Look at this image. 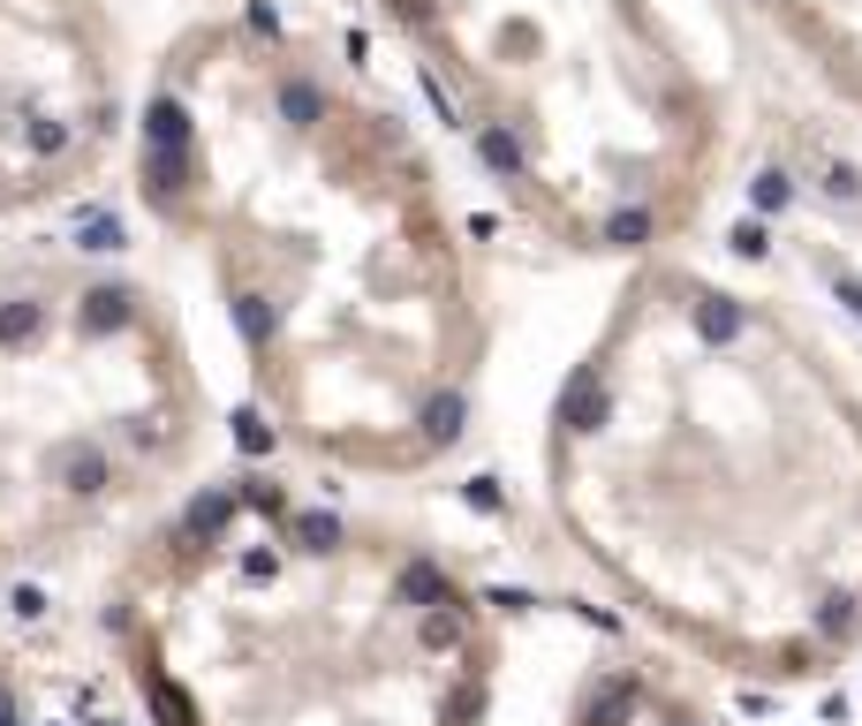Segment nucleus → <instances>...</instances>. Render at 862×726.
Listing matches in <instances>:
<instances>
[{
    "label": "nucleus",
    "instance_id": "obj_1",
    "mask_svg": "<svg viewBox=\"0 0 862 726\" xmlns=\"http://www.w3.org/2000/svg\"><path fill=\"white\" fill-rule=\"evenodd\" d=\"M235 508H243V492H235V484H213V492H197V500L182 508L174 538H182V545H219V530L235 522Z\"/></svg>",
    "mask_w": 862,
    "mask_h": 726
},
{
    "label": "nucleus",
    "instance_id": "obj_2",
    "mask_svg": "<svg viewBox=\"0 0 862 726\" xmlns=\"http://www.w3.org/2000/svg\"><path fill=\"white\" fill-rule=\"evenodd\" d=\"M53 477H61V492H76V500H99V492L114 484V462H106L91 439H69V447L53 454Z\"/></svg>",
    "mask_w": 862,
    "mask_h": 726
},
{
    "label": "nucleus",
    "instance_id": "obj_3",
    "mask_svg": "<svg viewBox=\"0 0 862 726\" xmlns=\"http://www.w3.org/2000/svg\"><path fill=\"white\" fill-rule=\"evenodd\" d=\"M136 296L122 288V280H99V288H84V310H76V326L84 334H114V326H130Z\"/></svg>",
    "mask_w": 862,
    "mask_h": 726
},
{
    "label": "nucleus",
    "instance_id": "obj_4",
    "mask_svg": "<svg viewBox=\"0 0 862 726\" xmlns=\"http://www.w3.org/2000/svg\"><path fill=\"white\" fill-rule=\"evenodd\" d=\"M561 425H567V431H598V425H605V386H598V371H575V386H567V401H561Z\"/></svg>",
    "mask_w": 862,
    "mask_h": 726
},
{
    "label": "nucleus",
    "instance_id": "obj_5",
    "mask_svg": "<svg viewBox=\"0 0 862 726\" xmlns=\"http://www.w3.org/2000/svg\"><path fill=\"white\" fill-rule=\"evenodd\" d=\"M144 144H160V152H189V106H182V99H152V114H144Z\"/></svg>",
    "mask_w": 862,
    "mask_h": 726
},
{
    "label": "nucleus",
    "instance_id": "obj_6",
    "mask_svg": "<svg viewBox=\"0 0 862 726\" xmlns=\"http://www.w3.org/2000/svg\"><path fill=\"white\" fill-rule=\"evenodd\" d=\"M39 334H45V303H39V296L0 303V348H31Z\"/></svg>",
    "mask_w": 862,
    "mask_h": 726
},
{
    "label": "nucleus",
    "instance_id": "obj_7",
    "mask_svg": "<svg viewBox=\"0 0 862 726\" xmlns=\"http://www.w3.org/2000/svg\"><path fill=\"white\" fill-rule=\"evenodd\" d=\"M341 545V514L333 508H302L296 514V553H333Z\"/></svg>",
    "mask_w": 862,
    "mask_h": 726
},
{
    "label": "nucleus",
    "instance_id": "obj_8",
    "mask_svg": "<svg viewBox=\"0 0 862 726\" xmlns=\"http://www.w3.org/2000/svg\"><path fill=\"white\" fill-rule=\"evenodd\" d=\"M462 417H470V401H462L454 386H447V393H431V401H424V439H431V447H447V439L462 431Z\"/></svg>",
    "mask_w": 862,
    "mask_h": 726
},
{
    "label": "nucleus",
    "instance_id": "obj_9",
    "mask_svg": "<svg viewBox=\"0 0 862 726\" xmlns=\"http://www.w3.org/2000/svg\"><path fill=\"white\" fill-rule=\"evenodd\" d=\"M273 326H280V310H273L265 296H235V334H243L250 348L273 341Z\"/></svg>",
    "mask_w": 862,
    "mask_h": 726
},
{
    "label": "nucleus",
    "instance_id": "obj_10",
    "mask_svg": "<svg viewBox=\"0 0 862 726\" xmlns=\"http://www.w3.org/2000/svg\"><path fill=\"white\" fill-rule=\"evenodd\" d=\"M280 114H288L296 129H310L318 114H326V91L310 84V76H288V84H280Z\"/></svg>",
    "mask_w": 862,
    "mask_h": 726
},
{
    "label": "nucleus",
    "instance_id": "obj_11",
    "mask_svg": "<svg viewBox=\"0 0 862 726\" xmlns=\"http://www.w3.org/2000/svg\"><path fill=\"white\" fill-rule=\"evenodd\" d=\"M122 243H130V235H122V219L114 213H91L84 227H76V250L84 257H106V250H122Z\"/></svg>",
    "mask_w": 862,
    "mask_h": 726
},
{
    "label": "nucleus",
    "instance_id": "obj_12",
    "mask_svg": "<svg viewBox=\"0 0 862 726\" xmlns=\"http://www.w3.org/2000/svg\"><path fill=\"white\" fill-rule=\"evenodd\" d=\"M401 599H409V605H447V575H439L431 560L401 567Z\"/></svg>",
    "mask_w": 862,
    "mask_h": 726
},
{
    "label": "nucleus",
    "instance_id": "obj_13",
    "mask_svg": "<svg viewBox=\"0 0 862 726\" xmlns=\"http://www.w3.org/2000/svg\"><path fill=\"white\" fill-rule=\"evenodd\" d=\"M144 174H152V197L167 205L174 190H182V152H160V144H152V160H144Z\"/></svg>",
    "mask_w": 862,
    "mask_h": 726
},
{
    "label": "nucleus",
    "instance_id": "obj_14",
    "mask_svg": "<svg viewBox=\"0 0 862 726\" xmlns=\"http://www.w3.org/2000/svg\"><path fill=\"white\" fill-rule=\"evenodd\" d=\"M476 152H484L500 174H522V152H515V136H507V129H476Z\"/></svg>",
    "mask_w": 862,
    "mask_h": 726
},
{
    "label": "nucleus",
    "instance_id": "obj_15",
    "mask_svg": "<svg viewBox=\"0 0 862 726\" xmlns=\"http://www.w3.org/2000/svg\"><path fill=\"white\" fill-rule=\"evenodd\" d=\"M227 425H235V447H243V454H265V447H273V431H265L258 409H235Z\"/></svg>",
    "mask_w": 862,
    "mask_h": 726
},
{
    "label": "nucleus",
    "instance_id": "obj_16",
    "mask_svg": "<svg viewBox=\"0 0 862 726\" xmlns=\"http://www.w3.org/2000/svg\"><path fill=\"white\" fill-rule=\"evenodd\" d=\"M696 326H704V334H711V341H727L733 326H741V310H733L727 296H711V303H704V310H696Z\"/></svg>",
    "mask_w": 862,
    "mask_h": 726
},
{
    "label": "nucleus",
    "instance_id": "obj_17",
    "mask_svg": "<svg viewBox=\"0 0 862 726\" xmlns=\"http://www.w3.org/2000/svg\"><path fill=\"white\" fill-rule=\"evenodd\" d=\"M644 235H650V213H613L605 219V243H620V250H636Z\"/></svg>",
    "mask_w": 862,
    "mask_h": 726
},
{
    "label": "nucleus",
    "instance_id": "obj_18",
    "mask_svg": "<svg viewBox=\"0 0 862 726\" xmlns=\"http://www.w3.org/2000/svg\"><path fill=\"white\" fill-rule=\"evenodd\" d=\"M152 704H160V719H167V726H189V704H182V688L152 682Z\"/></svg>",
    "mask_w": 862,
    "mask_h": 726
},
{
    "label": "nucleus",
    "instance_id": "obj_19",
    "mask_svg": "<svg viewBox=\"0 0 862 726\" xmlns=\"http://www.w3.org/2000/svg\"><path fill=\"white\" fill-rule=\"evenodd\" d=\"M462 636V621H454V613H439V605H431V621H424V643L431 651H447V643Z\"/></svg>",
    "mask_w": 862,
    "mask_h": 726
},
{
    "label": "nucleus",
    "instance_id": "obj_20",
    "mask_svg": "<svg viewBox=\"0 0 862 726\" xmlns=\"http://www.w3.org/2000/svg\"><path fill=\"white\" fill-rule=\"evenodd\" d=\"M243 500H250V508H265V514H280V492H273L265 477H243Z\"/></svg>",
    "mask_w": 862,
    "mask_h": 726
},
{
    "label": "nucleus",
    "instance_id": "obj_21",
    "mask_svg": "<svg viewBox=\"0 0 862 726\" xmlns=\"http://www.w3.org/2000/svg\"><path fill=\"white\" fill-rule=\"evenodd\" d=\"M69 144V129L61 122H31V152H61Z\"/></svg>",
    "mask_w": 862,
    "mask_h": 726
},
{
    "label": "nucleus",
    "instance_id": "obj_22",
    "mask_svg": "<svg viewBox=\"0 0 862 726\" xmlns=\"http://www.w3.org/2000/svg\"><path fill=\"white\" fill-rule=\"evenodd\" d=\"M16 613H23V621H45V591L39 583H16Z\"/></svg>",
    "mask_w": 862,
    "mask_h": 726
},
{
    "label": "nucleus",
    "instance_id": "obj_23",
    "mask_svg": "<svg viewBox=\"0 0 862 726\" xmlns=\"http://www.w3.org/2000/svg\"><path fill=\"white\" fill-rule=\"evenodd\" d=\"M273 567H280L273 553H243V583H273Z\"/></svg>",
    "mask_w": 862,
    "mask_h": 726
},
{
    "label": "nucleus",
    "instance_id": "obj_24",
    "mask_svg": "<svg viewBox=\"0 0 862 726\" xmlns=\"http://www.w3.org/2000/svg\"><path fill=\"white\" fill-rule=\"evenodd\" d=\"M757 205H787V174H757Z\"/></svg>",
    "mask_w": 862,
    "mask_h": 726
},
{
    "label": "nucleus",
    "instance_id": "obj_25",
    "mask_svg": "<svg viewBox=\"0 0 862 726\" xmlns=\"http://www.w3.org/2000/svg\"><path fill=\"white\" fill-rule=\"evenodd\" d=\"M0 726H23V712H16V696L0 688Z\"/></svg>",
    "mask_w": 862,
    "mask_h": 726
}]
</instances>
